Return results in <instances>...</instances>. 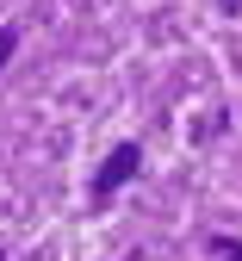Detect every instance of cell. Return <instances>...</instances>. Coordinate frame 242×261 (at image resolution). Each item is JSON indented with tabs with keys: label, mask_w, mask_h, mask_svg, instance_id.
Returning a JSON list of instances; mask_svg holds the SVG:
<instances>
[{
	"label": "cell",
	"mask_w": 242,
	"mask_h": 261,
	"mask_svg": "<svg viewBox=\"0 0 242 261\" xmlns=\"http://www.w3.org/2000/svg\"><path fill=\"white\" fill-rule=\"evenodd\" d=\"M224 255H230V261H242V243H230V249H224Z\"/></svg>",
	"instance_id": "277c9868"
},
{
	"label": "cell",
	"mask_w": 242,
	"mask_h": 261,
	"mask_svg": "<svg viewBox=\"0 0 242 261\" xmlns=\"http://www.w3.org/2000/svg\"><path fill=\"white\" fill-rule=\"evenodd\" d=\"M218 7H224V19H236V13H242V0H218Z\"/></svg>",
	"instance_id": "3957f363"
},
{
	"label": "cell",
	"mask_w": 242,
	"mask_h": 261,
	"mask_svg": "<svg viewBox=\"0 0 242 261\" xmlns=\"http://www.w3.org/2000/svg\"><path fill=\"white\" fill-rule=\"evenodd\" d=\"M0 261H7V255H0Z\"/></svg>",
	"instance_id": "5b68a950"
},
{
	"label": "cell",
	"mask_w": 242,
	"mask_h": 261,
	"mask_svg": "<svg viewBox=\"0 0 242 261\" xmlns=\"http://www.w3.org/2000/svg\"><path fill=\"white\" fill-rule=\"evenodd\" d=\"M137 168H143V149H137V143H118V149L106 155V168L93 174V199H112V193H118Z\"/></svg>",
	"instance_id": "6da1fadb"
},
{
	"label": "cell",
	"mask_w": 242,
	"mask_h": 261,
	"mask_svg": "<svg viewBox=\"0 0 242 261\" xmlns=\"http://www.w3.org/2000/svg\"><path fill=\"white\" fill-rule=\"evenodd\" d=\"M13 50H19V25H0V69L13 62Z\"/></svg>",
	"instance_id": "7a4b0ae2"
}]
</instances>
